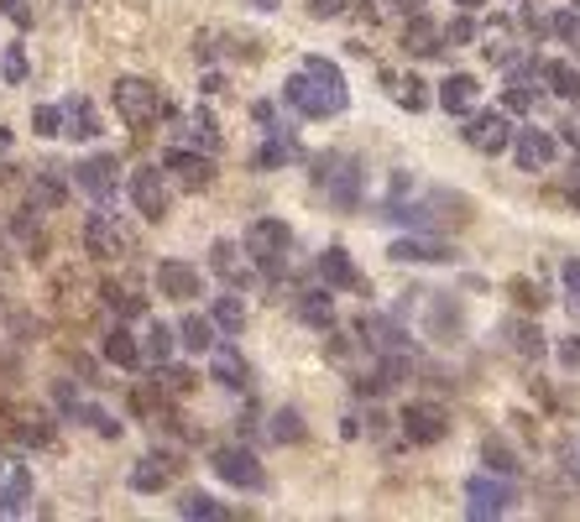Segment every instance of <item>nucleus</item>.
<instances>
[{"mask_svg":"<svg viewBox=\"0 0 580 522\" xmlns=\"http://www.w3.org/2000/svg\"><path fill=\"white\" fill-rule=\"evenodd\" d=\"M272 439H277V444H298V439H304V413H298V407L272 413Z\"/></svg>","mask_w":580,"mask_h":522,"instance_id":"39","label":"nucleus"},{"mask_svg":"<svg viewBox=\"0 0 580 522\" xmlns=\"http://www.w3.org/2000/svg\"><path fill=\"white\" fill-rule=\"evenodd\" d=\"M298 319H304L309 330H324V334H330V324H335V304H330V287H309V293L298 298Z\"/></svg>","mask_w":580,"mask_h":522,"instance_id":"29","label":"nucleus"},{"mask_svg":"<svg viewBox=\"0 0 580 522\" xmlns=\"http://www.w3.org/2000/svg\"><path fill=\"white\" fill-rule=\"evenodd\" d=\"M549 32L559 43H580V16L576 11H559V16H549Z\"/></svg>","mask_w":580,"mask_h":522,"instance_id":"49","label":"nucleus"},{"mask_svg":"<svg viewBox=\"0 0 580 522\" xmlns=\"http://www.w3.org/2000/svg\"><path fill=\"white\" fill-rule=\"evenodd\" d=\"M210 471L225 481V486H236V491H267V471H262V460L251 450H241V444H230V450H215L210 454Z\"/></svg>","mask_w":580,"mask_h":522,"instance_id":"7","label":"nucleus"},{"mask_svg":"<svg viewBox=\"0 0 580 522\" xmlns=\"http://www.w3.org/2000/svg\"><path fill=\"white\" fill-rule=\"evenodd\" d=\"M0 475H5V465H0Z\"/></svg>","mask_w":580,"mask_h":522,"instance_id":"60","label":"nucleus"},{"mask_svg":"<svg viewBox=\"0 0 580 522\" xmlns=\"http://www.w3.org/2000/svg\"><path fill=\"white\" fill-rule=\"evenodd\" d=\"M210 377H215L220 387H230V392H246V387H251V366L241 360L236 345H215V351H210Z\"/></svg>","mask_w":580,"mask_h":522,"instance_id":"21","label":"nucleus"},{"mask_svg":"<svg viewBox=\"0 0 580 522\" xmlns=\"http://www.w3.org/2000/svg\"><path fill=\"white\" fill-rule=\"evenodd\" d=\"M73 178H79V189L90 193L95 204H110L116 189H121V163L110 152H95V157H84V163L73 167Z\"/></svg>","mask_w":580,"mask_h":522,"instance_id":"12","label":"nucleus"},{"mask_svg":"<svg viewBox=\"0 0 580 522\" xmlns=\"http://www.w3.org/2000/svg\"><path fill=\"white\" fill-rule=\"evenodd\" d=\"M460 137H465V146H476L482 157H497V152L512 146V120L508 110H471L465 126H460Z\"/></svg>","mask_w":580,"mask_h":522,"instance_id":"8","label":"nucleus"},{"mask_svg":"<svg viewBox=\"0 0 580 522\" xmlns=\"http://www.w3.org/2000/svg\"><path fill=\"white\" fill-rule=\"evenodd\" d=\"M11 236L22 240L26 257H43V246H48V240H43V225H37V214H32V210L11 214Z\"/></svg>","mask_w":580,"mask_h":522,"instance_id":"34","label":"nucleus"},{"mask_svg":"<svg viewBox=\"0 0 580 522\" xmlns=\"http://www.w3.org/2000/svg\"><path fill=\"white\" fill-rule=\"evenodd\" d=\"M559 360H565L570 371H580V334H570V340H559Z\"/></svg>","mask_w":580,"mask_h":522,"instance_id":"52","label":"nucleus"},{"mask_svg":"<svg viewBox=\"0 0 580 522\" xmlns=\"http://www.w3.org/2000/svg\"><path fill=\"white\" fill-rule=\"evenodd\" d=\"M73 418H79V424H90L95 434H105V439H121V424H116V418H110L105 407H79Z\"/></svg>","mask_w":580,"mask_h":522,"instance_id":"42","label":"nucleus"},{"mask_svg":"<svg viewBox=\"0 0 580 522\" xmlns=\"http://www.w3.org/2000/svg\"><path fill=\"white\" fill-rule=\"evenodd\" d=\"M455 5H460V11H482L486 0H455Z\"/></svg>","mask_w":580,"mask_h":522,"instance_id":"57","label":"nucleus"},{"mask_svg":"<svg viewBox=\"0 0 580 522\" xmlns=\"http://www.w3.org/2000/svg\"><path fill=\"white\" fill-rule=\"evenodd\" d=\"M439 37H445V32H439V26L429 22L424 11H418V16L409 22V32H403V52H413V58H435V52H439Z\"/></svg>","mask_w":580,"mask_h":522,"instance_id":"30","label":"nucleus"},{"mask_svg":"<svg viewBox=\"0 0 580 522\" xmlns=\"http://www.w3.org/2000/svg\"><path fill=\"white\" fill-rule=\"evenodd\" d=\"M450 413H445V407L439 403H409L403 407V434H409V444H424V450H429V444H445V439H450Z\"/></svg>","mask_w":580,"mask_h":522,"instance_id":"11","label":"nucleus"},{"mask_svg":"<svg viewBox=\"0 0 580 522\" xmlns=\"http://www.w3.org/2000/svg\"><path fill=\"white\" fill-rule=\"evenodd\" d=\"M58 110H63V137H69V142H95L99 131H105V126H99L95 99H90V95H69Z\"/></svg>","mask_w":580,"mask_h":522,"instance_id":"16","label":"nucleus"},{"mask_svg":"<svg viewBox=\"0 0 580 522\" xmlns=\"http://www.w3.org/2000/svg\"><path fill=\"white\" fill-rule=\"evenodd\" d=\"M559 137H565V142L580 152V116H576V120H565V131H559Z\"/></svg>","mask_w":580,"mask_h":522,"instance_id":"53","label":"nucleus"},{"mask_svg":"<svg viewBox=\"0 0 580 522\" xmlns=\"http://www.w3.org/2000/svg\"><path fill=\"white\" fill-rule=\"evenodd\" d=\"M283 99H288L298 116L330 120V116H345L351 84H345L340 63H330V58H304V73H293L288 84H283Z\"/></svg>","mask_w":580,"mask_h":522,"instance_id":"1","label":"nucleus"},{"mask_svg":"<svg viewBox=\"0 0 580 522\" xmlns=\"http://www.w3.org/2000/svg\"><path fill=\"white\" fill-rule=\"evenodd\" d=\"M392 5H398L403 16H418V11H424V0H392Z\"/></svg>","mask_w":580,"mask_h":522,"instance_id":"54","label":"nucleus"},{"mask_svg":"<svg viewBox=\"0 0 580 522\" xmlns=\"http://www.w3.org/2000/svg\"><path fill=\"white\" fill-rule=\"evenodd\" d=\"M319 277L330 293H362V272H356V261L345 246H330L324 257H319Z\"/></svg>","mask_w":580,"mask_h":522,"instance_id":"17","label":"nucleus"},{"mask_svg":"<svg viewBox=\"0 0 580 522\" xmlns=\"http://www.w3.org/2000/svg\"><path fill=\"white\" fill-rule=\"evenodd\" d=\"M246 5H251V11H262V16H272V11H277L283 0H246Z\"/></svg>","mask_w":580,"mask_h":522,"instance_id":"55","label":"nucleus"},{"mask_svg":"<svg viewBox=\"0 0 580 522\" xmlns=\"http://www.w3.org/2000/svg\"><path fill=\"white\" fill-rule=\"evenodd\" d=\"M32 131L37 137H63V110L58 105H37L32 110Z\"/></svg>","mask_w":580,"mask_h":522,"instance_id":"44","label":"nucleus"},{"mask_svg":"<svg viewBox=\"0 0 580 522\" xmlns=\"http://www.w3.org/2000/svg\"><path fill=\"white\" fill-rule=\"evenodd\" d=\"M272 131V142H262V152L251 157V167L257 173H277V167H288L293 157H298V142H293V131H283V126H267Z\"/></svg>","mask_w":580,"mask_h":522,"instance_id":"25","label":"nucleus"},{"mask_svg":"<svg viewBox=\"0 0 580 522\" xmlns=\"http://www.w3.org/2000/svg\"><path fill=\"white\" fill-rule=\"evenodd\" d=\"M476 95H482V84H476V73H450L445 84H439V110L445 116H471L476 110Z\"/></svg>","mask_w":580,"mask_h":522,"instance_id":"18","label":"nucleus"},{"mask_svg":"<svg viewBox=\"0 0 580 522\" xmlns=\"http://www.w3.org/2000/svg\"><path fill=\"white\" fill-rule=\"evenodd\" d=\"M482 460H486V471L518 475V460H512V450H508V444H497V439H486V444H482Z\"/></svg>","mask_w":580,"mask_h":522,"instance_id":"43","label":"nucleus"},{"mask_svg":"<svg viewBox=\"0 0 580 522\" xmlns=\"http://www.w3.org/2000/svg\"><path fill=\"white\" fill-rule=\"evenodd\" d=\"M392 220H409L418 230H450V225H471V199L455 189H429L424 204H387Z\"/></svg>","mask_w":580,"mask_h":522,"instance_id":"2","label":"nucleus"},{"mask_svg":"<svg viewBox=\"0 0 580 522\" xmlns=\"http://www.w3.org/2000/svg\"><path fill=\"white\" fill-rule=\"evenodd\" d=\"M152 277H157V293L173 298V304H189V298H199V287H204L199 266H189V261H157Z\"/></svg>","mask_w":580,"mask_h":522,"instance_id":"15","label":"nucleus"},{"mask_svg":"<svg viewBox=\"0 0 580 522\" xmlns=\"http://www.w3.org/2000/svg\"><path fill=\"white\" fill-rule=\"evenodd\" d=\"M465 518H476V522H486V518H502L512 501H518V491H512V481H492V475H471L465 481Z\"/></svg>","mask_w":580,"mask_h":522,"instance_id":"10","label":"nucleus"},{"mask_svg":"<svg viewBox=\"0 0 580 522\" xmlns=\"http://www.w3.org/2000/svg\"><path fill=\"white\" fill-rule=\"evenodd\" d=\"M163 167H168L173 183L189 189V193H204L210 183H215V157L199 152V146H173L168 157H163Z\"/></svg>","mask_w":580,"mask_h":522,"instance_id":"9","label":"nucleus"},{"mask_svg":"<svg viewBox=\"0 0 580 522\" xmlns=\"http://www.w3.org/2000/svg\"><path fill=\"white\" fill-rule=\"evenodd\" d=\"M26 501H32V471L11 465V471L0 475V518H22Z\"/></svg>","mask_w":580,"mask_h":522,"instance_id":"24","label":"nucleus"},{"mask_svg":"<svg viewBox=\"0 0 580 522\" xmlns=\"http://www.w3.org/2000/svg\"><path fill=\"white\" fill-rule=\"evenodd\" d=\"M502 345L523 360H544V330H538V319H508L502 324Z\"/></svg>","mask_w":580,"mask_h":522,"instance_id":"22","label":"nucleus"},{"mask_svg":"<svg viewBox=\"0 0 580 522\" xmlns=\"http://www.w3.org/2000/svg\"><path fill=\"white\" fill-rule=\"evenodd\" d=\"M210 266H215V272L230 287H246V283H251V272H257V261L246 257V246H230V240H215V251H210Z\"/></svg>","mask_w":580,"mask_h":522,"instance_id":"19","label":"nucleus"},{"mask_svg":"<svg viewBox=\"0 0 580 522\" xmlns=\"http://www.w3.org/2000/svg\"><path fill=\"white\" fill-rule=\"evenodd\" d=\"M5 152H11V131L0 126V157H5Z\"/></svg>","mask_w":580,"mask_h":522,"instance_id":"56","label":"nucleus"},{"mask_svg":"<svg viewBox=\"0 0 580 522\" xmlns=\"http://www.w3.org/2000/svg\"><path fill=\"white\" fill-rule=\"evenodd\" d=\"M559 283H565V309L580 319V257L559 261Z\"/></svg>","mask_w":580,"mask_h":522,"instance_id":"40","label":"nucleus"},{"mask_svg":"<svg viewBox=\"0 0 580 522\" xmlns=\"http://www.w3.org/2000/svg\"><path fill=\"white\" fill-rule=\"evenodd\" d=\"M351 0H309V16H345Z\"/></svg>","mask_w":580,"mask_h":522,"instance_id":"51","label":"nucleus"},{"mask_svg":"<svg viewBox=\"0 0 580 522\" xmlns=\"http://www.w3.org/2000/svg\"><path fill=\"white\" fill-rule=\"evenodd\" d=\"M241 246H246V257L257 261V272L262 277H277L283 266H288V251H293V230H288V220H251L246 225V236H241Z\"/></svg>","mask_w":580,"mask_h":522,"instance_id":"3","label":"nucleus"},{"mask_svg":"<svg viewBox=\"0 0 580 522\" xmlns=\"http://www.w3.org/2000/svg\"><path fill=\"white\" fill-rule=\"evenodd\" d=\"M387 90H392V99H398V105H403V110H413V116H418V110H429V90H424V79H392V73H387Z\"/></svg>","mask_w":580,"mask_h":522,"instance_id":"33","label":"nucleus"},{"mask_svg":"<svg viewBox=\"0 0 580 522\" xmlns=\"http://www.w3.org/2000/svg\"><path fill=\"white\" fill-rule=\"evenodd\" d=\"M502 110H508V116H529V110H533V84H523V79H508Z\"/></svg>","mask_w":580,"mask_h":522,"instance_id":"41","label":"nucleus"},{"mask_svg":"<svg viewBox=\"0 0 580 522\" xmlns=\"http://www.w3.org/2000/svg\"><path fill=\"white\" fill-rule=\"evenodd\" d=\"M178 345L189 351V356H210L220 345V324L210 319V313H189L184 324H178Z\"/></svg>","mask_w":580,"mask_h":522,"instance_id":"23","label":"nucleus"},{"mask_svg":"<svg viewBox=\"0 0 580 522\" xmlns=\"http://www.w3.org/2000/svg\"><path fill=\"white\" fill-rule=\"evenodd\" d=\"M445 43H455V48H465V43H476V22H471V11H460V16H450V26H445Z\"/></svg>","mask_w":580,"mask_h":522,"instance_id":"47","label":"nucleus"},{"mask_svg":"<svg viewBox=\"0 0 580 522\" xmlns=\"http://www.w3.org/2000/svg\"><path fill=\"white\" fill-rule=\"evenodd\" d=\"M555 157H559V137L538 131V126H523L512 137V163L523 167V173H544V167H555Z\"/></svg>","mask_w":580,"mask_h":522,"instance_id":"14","label":"nucleus"},{"mask_svg":"<svg viewBox=\"0 0 580 522\" xmlns=\"http://www.w3.org/2000/svg\"><path fill=\"white\" fill-rule=\"evenodd\" d=\"M173 345H178V330H168V324H152L142 340V360H152V366H163V360L173 356Z\"/></svg>","mask_w":580,"mask_h":522,"instance_id":"37","label":"nucleus"},{"mask_svg":"<svg viewBox=\"0 0 580 522\" xmlns=\"http://www.w3.org/2000/svg\"><path fill=\"white\" fill-rule=\"evenodd\" d=\"M173 481V460L168 454H142L137 465H131V491L137 497H157V491H168Z\"/></svg>","mask_w":580,"mask_h":522,"instance_id":"20","label":"nucleus"},{"mask_svg":"<svg viewBox=\"0 0 580 522\" xmlns=\"http://www.w3.org/2000/svg\"><path fill=\"white\" fill-rule=\"evenodd\" d=\"M392 261H455V251L445 246V240H429V236H403L392 240Z\"/></svg>","mask_w":580,"mask_h":522,"instance_id":"26","label":"nucleus"},{"mask_svg":"<svg viewBox=\"0 0 580 522\" xmlns=\"http://www.w3.org/2000/svg\"><path fill=\"white\" fill-rule=\"evenodd\" d=\"M210 319L220 324V334H241L246 330V298L241 293H220L210 304Z\"/></svg>","mask_w":580,"mask_h":522,"instance_id":"31","label":"nucleus"},{"mask_svg":"<svg viewBox=\"0 0 580 522\" xmlns=\"http://www.w3.org/2000/svg\"><path fill=\"white\" fill-rule=\"evenodd\" d=\"M105 360L121 366V371H137V366H142V340L126 330V324H116V330L105 334Z\"/></svg>","mask_w":580,"mask_h":522,"instance_id":"27","label":"nucleus"},{"mask_svg":"<svg viewBox=\"0 0 580 522\" xmlns=\"http://www.w3.org/2000/svg\"><path fill=\"white\" fill-rule=\"evenodd\" d=\"M512 298H518L523 309H544V287L533 283V277H512Z\"/></svg>","mask_w":580,"mask_h":522,"instance_id":"48","label":"nucleus"},{"mask_svg":"<svg viewBox=\"0 0 580 522\" xmlns=\"http://www.w3.org/2000/svg\"><path fill=\"white\" fill-rule=\"evenodd\" d=\"M178 131H184V142H189V146H199V152H210V157H215L220 146H225V137H220V120L210 116V110H199V116H189L184 126H178Z\"/></svg>","mask_w":580,"mask_h":522,"instance_id":"28","label":"nucleus"},{"mask_svg":"<svg viewBox=\"0 0 580 522\" xmlns=\"http://www.w3.org/2000/svg\"><path fill=\"white\" fill-rule=\"evenodd\" d=\"M570 204H576V210H580V183H576V189H570Z\"/></svg>","mask_w":580,"mask_h":522,"instance_id":"58","label":"nucleus"},{"mask_svg":"<svg viewBox=\"0 0 580 522\" xmlns=\"http://www.w3.org/2000/svg\"><path fill=\"white\" fill-rule=\"evenodd\" d=\"M178 518H189V522H220L225 518V507H220L215 497H204V491H184V501H178Z\"/></svg>","mask_w":580,"mask_h":522,"instance_id":"38","label":"nucleus"},{"mask_svg":"<svg viewBox=\"0 0 580 522\" xmlns=\"http://www.w3.org/2000/svg\"><path fill=\"white\" fill-rule=\"evenodd\" d=\"M315 183L330 193L335 210H362V167L351 163V157H319Z\"/></svg>","mask_w":580,"mask_h":522,"instance_id":"6","label":"nucleus"},{"mask_svg":"<svg viewBox=\"0 0 580 522\" xmlns=\"http://www.w3.org/2000/svg\"><path fill=\"white\" fill-rule=\"evenodd\" d=\"M99 293H105V309H110V313H121V319H142V313H146V298H137L131 287L105 283Z\"/></svg>","mask_w":580,"mask_h":522,"instance_id":"36","label":"nucleus"},{"mask_svg":"<svg viewBox=\"0 0 580 522\" xmlns=\"http://www.w3.org/2000/svg\"><path fill=\"white\" fill-rule=\"evenodd\" d=\"M0 79H5V84H26V52H22V43H11V48H5V58H0Z\"/></svg>","mask_w":580,"mask_h":522,"instance_id":"46","label":"nucleus"},{"mask_svg":"<svg viewBox=\"0 0 580 522\" xmlns=\"http://www.w3.org/2000/svg\"><path fill=\"white\" fill-rule=\"evenodd\" d=\"M570 465H576V475H580V444H576V454H570Z\"/></svg>","mask_w":580,"mask_h":522,"instance_id":"59","label":"nucleus"},{"mask_svg":"<svg viewBox=\"0 0 580 522\" xmlns=\"http://www.w3.org/2000/svg\"><path fill=\"white\" fill-rule=\"evenodd\" d=\"M544 79H549V90H555L559 99H580V69L576 63H544Z\"/></svg>","mask_w":580,"mask_h":522,"instance_id":"35","label":"nucleus"},{"mask_svg":"<svg viewBox=\"0 0 580 522\" xmlns=\"http://www.w3.org/2000/svg\"><path fill=\"white\" fill-rule=\"evenodd\" d=\"M63 204V183L58 178H37L32 183V210H58Z\"/></svg>","mask_w":580,"mask_h":522,"instance_id":"45","label":"nucleus"},{"mask_svg":"<svg viewBox=\"0 0 580 522\" xmlns=\"http://www.w3.org/2000/svg\"><path fill=\"white\" fill-rule=\"evenodd\" d=\"M0 11H5V22L11 26H32V0H0Z\"/></svg>","mask_w":580,"mask_h":522,"instance_id":"50","label":"nucleus"},{"mask_svg":"<svg viewBox=\"0 0 580 522\" xmlns=\"http://www.w3.org/2000/svg\"><path fill=\"white\" fill-rule=\"evenodd\" d=\"M110 99H116V110H121L126 126H152V120L163 116V95H157V84L142 79V73H121Z\"/></svg>","mask_w":580,"mask_h":522,"instance_id":"4","label":"nucleus"},{"mask_svg":"<svg viewBox=\"0 0 580 522\" xmlns=\"http://www.w3.org/2000/svg\"><path fill=\"white\" fill-rule=\"evenodd\" d=\"M84 246H90V257H95V261H116V257H126L131 236L121 230V220H116V214L95 210L90 220H84Z\"/></svg>","mask_w":580,"mask_h":522,"instance_id":"13","label":"nucleus"},{"mask_svg":"<svg viewBox=\"0 0 580 522\" xmlns=\"http://www.w3.org/2000/svg\"><path fill=\"white\" fill-rule=\"evenodd\" d=\"M168 167L157 163V167H137L131 178H126V193H131V210L142 214L146 225H157V220H168Z\"/></svg>","mask_w":580,"mask_h":522,"instance_id":"5","label":"nucleus"},{"mask_svg":"<svg viewBox=\"0 0 580 522\" xmlns=\"http://www.w3.org/2000/svg\"><path fill=\"white\" fill-rule=\"evenodd\" d=\"M460 330H465V319H460V309L450 304V298H435V309H429V334L450 345V340H460Z\"/></svg>","mask_w":580,"mask_h":522,"instance_id":"32","label":"nucleus"}]
</instances>
